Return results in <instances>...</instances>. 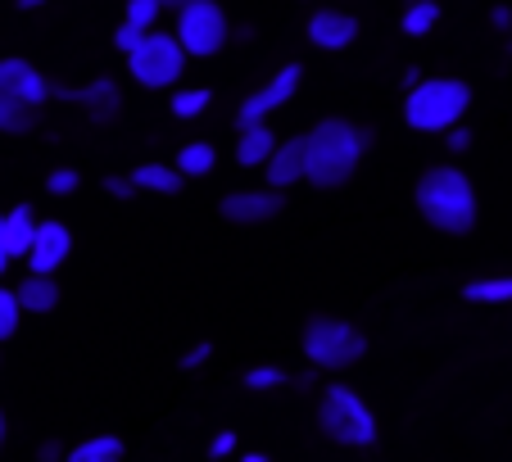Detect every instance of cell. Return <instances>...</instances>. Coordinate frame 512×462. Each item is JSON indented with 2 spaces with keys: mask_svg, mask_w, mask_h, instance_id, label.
<instances>
[{
  "mask_svg": "<svg viewBox=\"0 0 512 462\" xmlns=\"http://www.w3.org/2000/svg\"><path fill=\"white\" fill-rule=\"evenodd\" d=\"M309 136V182L322 191H336L354 177L358 159H363V127H354L349 118H322L313 123Z\"/></svg>",
  "mask_w": 512,
  "mask_h": 462,
  "instance_id": "obj_2",
  "label": "cell"
},
{
  "mask_svg": "<svg viewBox=\"0 0 512 462\" xmlns=\"http://www.w3.org/2000/svg\"><path fill=\"white\" fill-rule=\"evenodd\" d=\"M440 23V5L435 0H408L404 19H399V28L408 32V37H426V32Z\"/></svg>",
  "mask_w": 512,
  "mask_h": 462,
  "instance_id": "obj_23",
  "label": "cell"
},
{
  "mask_svg": "<svg viewBox=\"0 0 512 462\" xmlns=\"http://www.w3.org/2000/svg\"><path fill=\"white\" fill-rule=\"evenodd\" d=\"M241 381H245V390H281L290 376H286V367H277V363H259V367H250Z\"/></svg>",
  "mask_w": 512,
  "mask_h": 462,
  "instance_id": "obj_25",
  "label": "cell"
},
{
  "mask_svg": "<svg viewBox=\"0 0 512 462\" xmlns=\"http://www.w3.org/2000/svg\"><path fill=\"white\" fill-rule=\"evenodd\" d=\"M413 200H417V213H422L435 231H445V236H467V231L476 227V213H481L472 177L454 164L426 168V173L417 177Z\"/></svg>",
  "mask_w": 512,
  "mask_h": 462,
  "instance_id": "obj_1",
  "label": "cell"
},
{
  "mask_svg": "<svg viewBox=\"0 0 512 462\" xmlns=\"http://www.w3.org/2000/svg\"><path fill=\"white\" fill-rule=\"evenodd\" d=\"M186 59L191 55L182 50L177 32H145V41L127 55V73H132L141 87L164 91V87H177V82H182Z\"/></svg>",
  "mask_w": 512,
  "mask_h": 462,
  "instance_id": "obj_6",
  "label": "cell"
},
{
  "mask_svg": "<svg viewBox=\"0 0 512 462\" xmlns=\"http://www.w3.org/2000/svg\"><path fill=\"white\" fill-rule=\"evenodd\" d=\"M37 458H41V462H64V458H68V453H64V449H59V444H55V440H50V444H41V453H37Z\"/></svg>",
  "mask_w": 512,
  "mask_h": 462,
  "instance_id": "obj_34",
  "label": "cell"
},
{
  "mask_svg": "<svg viewBox=\"0 0 512 462\" xmlns=\"http://www.w3.org/2000/svg\"><path fill=\"white\" fill-rule=\"evenodd\" d=\"M472 109V87L458 77H422L404 96V118L413 132H449Z\"/></svg>",
  "mask_w": 512,
  "mask_h": 462,
  "instance_id": "obj_3",
  "label": "cell"
},
{
  "mask_svg": "<svg viewBox=\"0 0 512 462\" xmlns=\"http://www.w3.org/2000/svg\"><path fill=\"white\" fill-rule=\"evenodd\" d=\"M490 19H494V28H512V14H508V10H503V5H499V10H494V14H490Z\"/></svg>",
  "mask_w": 512,
  "mask_h": 462,
  "instance_id": "obj_36",
  "label": "cell"
},
{
  "mask_svg": "<svg viewBox=\"0 0 512 462\" xmlns=\"http://www.w3.org/2000/svg\"><path fill=\"white\" fill-rule=\"evenodd\" d=\"M232 449H236V431H218L209 444V458H227Z\"/></svg>",
  "mask_w": 512,
  "mask_h": 462,
  "instance_id": "obj_32",
  "label": "cell"
},
{
  "mask_svg": "<svg viewBox=\"0 0 512 462\" xmlns=\"http://www.w3.org/2000/svg\"><path fill=\"white\" fill-rule=\"evenodd\" d=\"M123 440L118 435H91V440L73 444L64 462H123Z\"/></svg>",
  "mask_w": 512,
  "mask_h": 462,
  "instance_id": "obj_19",
  "label": "cell"
},
{
  "mask_svg": "<svg viewBox=\"0 0 512 462\" xmlns=\"http://www.w3.org/2000/svg\"><path fill=\"white\" fill-rule=\"evenodd\" d=\"M164 10H182V5H191V0H159Z\"/></svg>",
  "mask_w": 512,
  "mask_h": 462,
  "instance_id": "obj_37",
  "label": "cell"
},
{
  "mask_svg": "<svg viewBox=\"0 0 512 462\" xmlns=\"http://www.w3.org/2000/svg\"><path fill=\"white\" fill-rule=\"evenodd\" d=\"M159 14H164V5H159V0H127L123 23H132V28H141V32H155Z\"/></svg>",
  "mask_w": 512,
  "mask_h": 462,
  "instance_id": "obj_26",
  "label": "cell"
},
{
  "mask_svg": "<svg viewBox=\"0 0 512 462\" xmlns=\"http://www.w3.org/2000/svg\"><path fill=\"white\" fill-rule=\"evenodd\" d=\"M227 37H232V23H227L218 0H191V5L177 10V41L191 59L218 55L227 46Z\"/></svg>",
  "mask_w": 512,
  "mask_h": 462,
  "instance_id": "obj_7",
  "label": "cell"
},
{
  "mask_svg": "<svg viewBox=\"0 0 512 462\" xmlns=\"http://www.w3.org/2000/svg\"><path fill=\"white\" fill-rule=\"evenodd\" d=\"M0 444H5V413H0Z\"/></svg>",
  "mask_w": 512,
  "mask_h": 462,
  "instance_id": "obj_40",
  "label": "cell"
},
{
  "mask_svg": "<svg viewBox=\"0 0 512 462\" xmlns=\"http://www.w3.org/2000/svg\"><path fill=\"white\" fill-rule=\"evenodd\" d=\"M10 268V245H5V213H0V277Z\"/></svg>",
  "mask_w": 512,
  "mask_h": 462,
  "instance_id": "obj_35",
  "label": "cell"
},
{
  "mask_svg": "<svg viewBox=\"0 0 512 462\" xmlns=\"http://www.w3.org/2000/svg\"><path fill=\"white\" fill-rule=\"evenodd\" d=\"M277 132H272L268 123H254L241 132V141H236V164L241 168H263L272 159V150H277Z\"/></svg>",
  "mask_w": 512,
  "mask_h": 462,
  "instance_id": "obj_15",
  "label": "cell"
},
{
  "mask_svg": "<svg viewBox=\"0 0 512 462\" xmlns=\"http://www.w3.org/2000/svg\"><path fill=\"white\" fill-rule=\"evenodd\" d=\"M19 318H23L19 290H5V286H0V340H10L14 331H19Z\"/></svg>",
  "mask_w": 512,
  "mask_h": 462,
  "instance_id": "obj_27",
  "label": "cell"
},
{
  "mask_svg": "<svg viewBox=\"0 0 512 462\" xmlns=\"http://www.w3.org/2000/svg\"><path fill=\"white\" fill-rule=\"evenodd\" d=\"M19 304H23V313H55V308H59L55 277H41V272H32V277L19 286Z\"/></svg>",
  "mask_w": 512,
  "mask_h": 462,
  "instance_id": "obj_18",
  "label": "cell"
},
{
  "mask_svg": "<svg viewBox=\"0 0 512 462\" xmlns=\"http://www.w3.org/2000/svg\"><path fill=\"white\" fill-rule=\"evenodd\" d=\"M281 209H286V195L272 191V186H259V191H232L223 204H218V213H223L227 222H236V227H259V222H272Z\"/></svg>",
  "mask_w": 512,
  "mask_h": 462,
  "instance_id": "obj_9",
  "label": "cell"
},
{
  "mask_svg": "<svg viewBox=\"0 0 512 462\" xmlns=\"http://www.w3.org/2000/svg\"><path fill=\"white\" fill-rule=\"evenodd\" d=\"M304 82V64H286L277 68V73L263 82V87H254L250 96L241 100V109H236V127H254V123H268V114H277V109H286L290 100H295V91H300Z\"/></svg>",
  "mask_w": 512,
  "mask_h": 462,
  "instance_id": "obj_8",
  "label": "cell"
},
{
  "mask_svg": "<svg viewBox=\"0 0 512 462\" xmlns=\"http://www.w3.org/2000/svg\"><path fill=\"white\" fill-rule=\"evenodd\" d=\"M78 182H82L78 168H55V173L46 177V191L50 195H73V191H78Z\"/></svg>",
  "mask_w": 512,
  "mask_h": 462,
  "instance_id": "obj_28",
  "label": "cell"
},
{
  "mask_svg": "<svg viewBox=\"0 0 512 462\" xmlns=\"http://www.w3.org/2000/svg\"><path fill=\"white\" fill-rule=\"evenodd\" d=\"M46 0H19V10H41Z\"/></svg>",
  "mask_w": 512,
  "mask_h": 462,
  "instance_id": "obj_38",
  "label": "cell"
},
{
  "mask_svg": "<svg viewBox=\"0 0 512 462\" xmlns=\"http://www.w3.org/2000/svg\"><path fill=\"white\" fill-rule=\"evenodd\" d=\"M105 195H114V200H132V195H136V182H132V173H127V177H105Z\"/></svg>",
  "mask_w": 512,
  "mask_h": 462,
  "instance_id": "obj_31",
  "label": "cell"
},
{
  "mask_svg": "<svg viewBox=\"0 0 512 462\" xmlns=\"http://www.w3.org/2000/svg\"><path fill=\"white\" fill-rule=\"evenodd\" d=\"M209 354H213V345H209V340H200V345H191L182 358H177V367H182V372H195V367L209 363Z\"/></svg>",
  "mask_w": 512,
  "mask_h": 462,
  "instance_id": "obj_29",
  "label": "cell"
},
{
  "mask_svg": "<svg viewBox=\"0 0 512 462\" xmlns=\"http://www.w3.org/2000/svg\"><path fill=\"white\" fill-rule=\"evenodd\" d=\"M209 100H213L209 87H182L168 109H173V118H186V123H191V118H200L204 109H209Z\"/></svg>",
  "mask_w": 512,
  "mask_h": 462,
  "instance_id": "obj_24",
  "label": "cell"
},
{
  "mask_svg": "<svg viewBox=\"0 0 512 462\" xmlns=\"http://www.w3.org/2000/svg\"><path fill=\"white\" fill-rule=\"evenodd\" d=\"M300 349H304V358H309L318 372H345V367H354L358 358L368 354V336H363L349 318L313 313V318L304 322Z\"/></svg>",
  "mask_w": 512,
  "mask_h": 462,
  "instance_id": "obj_4",
  "label": "cell"
},
{
  "mask_svg": "<svg viewBox=\"0 0 512 462\" xmlns=\"http://www.w3.org/2000/svg\"><path fill=\"white\" fill-rule=\"evenodd\" d=\"M263 168H268L272 191H290L295 182H309V136H290V141H281Z\"/></svg>",
  "mask_w": 512,
  "mask_h": 462,
  "instance_id": "obj_12",
  "label": "cell"
},
{
  "mask_svg": "<svg viewBox=\"0 0 512 462\" xmlns=\"http://www.w3.org/2000/svg\"><path fill=\"white\" fill-rule=\"evenodd\" d=\"M141 41H145V32H141V28H132V23H118V32H114V46L123 50V55H132V50L141 46Z\"/></svg>",
  "mask_w": 512,
  "mask_h": 462,
  "instance_id": "obj_30",
  "label": "cell"
},
{
  "mask_svg": "<svg viewBox=\"0 0 512 462\" xmlns=\"http://www.w3.org/2000/svg\"><path fill=\"white\" fill-rule=\"evenodd\" d=\"M241 462H268V453H245Z\"/></svg>",
  "mask_w": 512,
  "mask_h": 462,
  "instance_id": "obj_39",
  "label": "cell"
},
{
  "mask_svg": "<svg viewBox=\"0 0 512 462\" xmlns=\"http://www.w3.org/2000/svg\"><path fill=\"white\" fill-rule=\"evenodd\" d=\"M318 426L327 440L345 444V449H372L377 444V417H372V408L363 404L358 390H349L340 381H331L318 395Z\"/></svg>",
  "mask_w": 512,
  "mask_h": 462,
  "instance_id": "obj_5",
  "label": "cell"
},
{
  "mask_svg": "<svg viewBox=\"0 0 512 462\" xmlns=\"http://www.w3.org/2000/svg\"><path fill=\"white\" fill-rule=\"evenodd\" d=\"M0 91L14 100H23V105L41 109L50 96H55V87L46 82V73H37V64H28V59L19 55H5L0 59Z\"/></svg>",
  "mask_w": 512,
  "mask_h": 462,
  "instance_id": "obj_10",
  "label": "cell"
},
{
  "mask_svg": "<svg viewBox=\"0 0 512 462\" xmlns=\"http://www.w3.org/2000/svg\"><path fill=\"white\" fill-rule=\"evenodd\" d=\"M32 127H37V109L23 105V100H14V96H5V91H0V132L23 136V132H32Z\"/></svg>",
  "mask_w": 512,
  "mask_h": 462,
  "instance_id": "obj_21",
  "label": "cell"
},
{
  "mask_svg": "<svg viewBox=\"0 0 512 462\" xmlns=\"http://www.w3.org/2000/svg\"><path fill=\"white\" fill-rule=\"evenodd\" d=\"M467 304H512V277H476L463 286Z\"/></svg>",
  "mask_w": 512,
  "mask_h": 462,
  "instance_id": "obj_20",
  "label": "cell"
},
{
  "mask_svg": "<svg viewBox=\"0 0 512 462\" xmlns=\"http://www.w3.org/2000/svg\"><path fill=\"white\" fill-rule=\"evenodd\" d=\"M467 145H472V132H467L463 123H458V127H449V150H454V154H463Z\"/></svg>",
  "mask_w": 512,
  "mask_h": 462,
  "instance_id": "obj_33",
  "label": "cell"
},
{
  "mask_svg": "<svg viewBox=\"0 0 512 462\" xmlns=\"http://www.w3.org/2000/svg\"><path fill=\"white\" fill-rule=\"evenodd\" d=\"M37 213L32 204H19V209L5 213V245H10V259H28L32 254V241H37Z\"/></svg>",
  "mask_w": 512,
  "mask_h": 462,
  "instance_id": "obj_16",
  "label": "cell"
},
{
  "mask_svg": "<svg viewBox=\"0 0 512 462\" xmlns=\"http://www.w3.org/2000/svg\"><path fill=\"white\" fill-rule=\"evenodd\" d=\"M358 37V19L345 10H318L309 19V41L318 50H349Z\"/></svg>",
  "mask_w": 512,
  "mask_h": 462,
  "instance_id": "obj_14",
  "label": "cell"
},
{
  "mask_svg": "<svg viewBox=\"0 0 512 462\" xmlns=\"http://www.w3.org/2000/svg\"><path fill=\"white\" fill-rule=\"evenodd\" d=\"M132 182H136V191H150V195H182V168L177 164H136L132 168Z\"/></svg>",
  "mask_w": 512,
  "mask_h": 462,
  "instance_id": "obj_17",
  "label": "cell"
},
{
  "mask_svg": "<svg viewBox=\"0 0 512 462\" xmlns=\"http://www.w3.org/2000/svg\"><path fill=\"white\" fill-rule=\"evenodd\" d=\"M213 164H218V150H213L209 141H191V145H182V154H177L182 177H204V173H213Z\"/></svg>",
  "mask_w": 512,
  "mask_h": 462,
  "instance_id": "obj_22",
  "label": "cell"
},
{
  "mask_svg": "<svg viewBox=\"0 0 512 462\" xmlns=\"http://www.w3.org/2000/svg\"><path fill=\"white\" fill-rule=\"evenodd\" d=\"M73 254V231L64 222L46 218L37 227V241H32V254H28V272H41V277H55V268Z\"/></svg>",
  "mask_w": 512,
  "mask_h": 462,
  "instance_id": "obj_13",
  "label": "cell"
},
{
  "mask_svg": "<svg viewBox=\"0 0 512 462\" xmlns=\"http://www.w3.org/2000/svg\"><path fill=\"white\" fill-rule=\"evenodd\" d=\"M55 96L68 100V105H82L91 114V123H114L118 109H123V91L109 77H96L87 87H55Z\"/></svg>",
  "mask_w": 512,
  "mask_h": 462,
  "instance_id": "obj_11",
  "label": "cell"
}]
</instances>
